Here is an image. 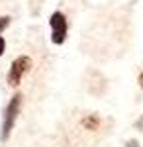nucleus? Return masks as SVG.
<instances>
[{"mask_svg":"<svg viewBox=\"0 0 143 147\" xmlns=\"http://www.w3.org/2000/svg\"><path fill=\"white\" fill-rule=\"evenodd\" d=\"M139 84H141V86H143V75H141V77H139Z\"/></svg>","mask_w":143,"mask_h":147,"instance_id":"obj_6","label":"nucleus"},{"mask_svg":"<svg viewBox=\"0 0 143 147\" xmlns=\"http://www.w3.org/2000/svg\"><path fill=\"white\" fill-rule=\"evenodd\" d=\"M32 67H33V61H32L28 55L16 57V59L12 61L10 71H8V77H6V80H8V86H10V88H18V86L22 84L24 77H26V75L32 71Z\"/></svg>","mask_w":143,"mask_h":147,"instance_id":"obj_2","label":"nucleus"},{"mask_svg":"<svg viewBox=\"0 0 143 147\" xmlns=\"http://www.w3.org/2000/svg\"><path fill=\"white\" fill-rule=\"evenodd\" d=\"M4 51H6V41H4V37L0 35V57L4 55Z\"/></svg>","mask_w":143,"mask_h":147,"instance_id":"obj_5","label":"nucleus"},{"mask_svg":"<svg viewBox=\"0 0 143 147\" xmlns=\"http://www.w3.org/2000/svg\"><path fill=\"white\" fill-rule=\"evenodd\" d=\"M10 20H12L10 16H0V35H2V32L10 26Z\"/></svg>","mask_w":143,"mask_h":147,"instance_id":"obj_4","label":"nucleus"},{"mask_svg":"<svg viewBox=\"0 0 143 147\" xmlns=\"http://www.w3.org/2000/svg\"><path fill=\"white\" fill-rule=\"evenodd\" d=\"M49 28H51V41L55 45H63L69 34V22L61 10H55L49 16Z\"/></svg>","mask_w":143,"mask_h":147,"instance_id":"obj_3","label":"nucleus"},{"mask_svg":"<svg viewBox=\"0 0 143 147\" xmlns=\"http://www.w3.org/2000/svg\"><path fill=\"white\" fill-rule=\"evenodd\" d=\"M20 108H22V94H14L6 106V110H4V118H2V125H0V139L2 141H8L12 129L16 125Z\"/></svg>","mask_w":143,"mask_h":147,"instance_id":"obj_1","label":"nucleus"}]
</instances>
